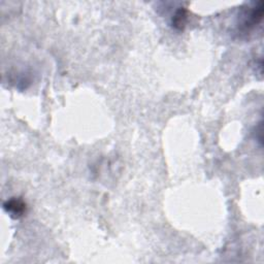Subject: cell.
<instances>
[{"instance_id": "cell-1", "label": "cell", "mask_w": 264, "mask_h": 264, "mask_svg": "<svg viewBox=\"0 0 264 264\" xmlns=\"http://www.w3.org/2000/svg\"><path fill=\"white\" fill-rule=\"evenodd\" d=\"M4 208L12 218L19 219L26 213L27 205L21 198L14 197L4 203Z\"/></svg>"}, {"instance_id": "cell-2", "label": "cell", "mask_w": 264, "mask_h": 264, "mask_svg": "<svg viewBox=\"0 0 264 264\" xmlns=\"http://www.w3.org/2000/svg\"><path fill=\"white\" fill-rule=\"evenodd\" d=\"M188 21V12L181 8L176 11L172 18V25L177 30H184Z\"/></svg>"}]
</instances>
